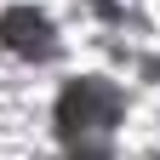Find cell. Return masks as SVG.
Here are the masks:
<instances>
[{"label":"cell","mask_w":160,"mask_h":160,"mask_svg":"<svg viewBox=\"0 0 160 160\" xmlns=\"http://www.w3.org/2000/svg\"><path fill=\"white\" fill-rule=\"evenodd\" d=\"M126 114V92L103 74L69 80L57 97V137L63 160H114V126Z\"/></svg>","instance_id":"cell-1"},{"label":"cell","mask_w":160,"mask_h":160,"mask_svg":"<svg viewBox=\"0 0 160 160\" xmlns=\"http://www.w3.org/2000/svg\"><path fill=\"white\" fill-rule=\"evenodd\" d=\"M0 34H6V46L17 52V57H57V34H52V23L40 12H29V6H12L6 17H0Z\"/></svg>","instance_id":"cell-2"}]
</instances>
